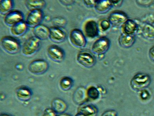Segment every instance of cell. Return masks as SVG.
I'll return each mask as SVG.
<instances>
[{
    "label": "cell",
    "instance_id": "1",
    "mask_svg": "<svg viewBox=\"0 0 154 116\" xmlns=\"http://www.w3.org/2000/svg\"><path fill=\"white\" fill-rule=\"evenodd\" d=\"M1 47L5 52L9 54L15 55L18 53L21 49L19 41L14 37L5 36L1 40Z\"/></svg>",
    "mask_w": 154,
    "mask_h": 116
},
{
    "label": "cell",
    "instance_id": "2",
    "mask_svg": "<svg viewBox=\"0 0 154 116\" xmlns=\"http://www.w3.org/2000/svg\"><path fill=\"white\" fill-rule=\"evenodd\" d=\"M41 45L40 40L35 36L30 37L23 44L22 52L25 56H32L38 52Z\"/></svg>",
    "mask_w": 154,
    "mask_h": 116
},
{
    "label": "cell",
    "instance_id": "3",
    "mask_svg": "<svg viewBox=\"0 0 154 116\" xmlns=\"http://www.w3.org/2000/svg\"><path fill=\"white\" fill-rule=\"evenodd\" d=\"M150 82L151 78L149 75L144 73H139L133 77L130 84L133 89L138 90L146 88Z\"/></svg>",
    "mask_w": 154,
    "mask_h": 116
},
{
    "label": "cell",
    "instance_id": "4",
    "mask_svg": "<svg viewBox=\"0 0 154 116\" xmlns=\"http://www.w3.org/2000/svg\"><path fill=\"white\" fill-rule=\"evenodd\" d=\"M69 38L70 42L75 47L82 48L86 46V37L79 29H74L71 30L70 32Z\"/></svg>",
    "mask_w": 154,
    "mask_h": 116
},
{
    "label": "cell",
    "instance_id": "5",
    "mask_svg": "<svg viewBox=\"0 0 154 116\" xmlns=\"http://www.w3.org/2000/svg\"><path fill=\"white\" fill-rule=\"evenodd\" d=\"M49 63L46 60L38 59L32 61L29 65V71L35 75H41L47 71Z\"/></svg>",
    "mask_w": 154,
    "mask_h": 116
},
{
    "label": "cell",
    "instance_id": "6",
    "mask_svg": "<svg viewBox=\"0 0 154 116\" xmlns=\"http://www.w3.org/2000/svg\"><path fill=\"white\" fill-rule=\"evenodd\" d=\"M110 41L105 37H101L95 41L92 47V52L96 55L105 54L110 46Z\"/></svg>",
    "mask_w": 154,
    "mask_h": 116
},
{
    "label": "cell",
    "instance_id": "7",
    "mask_svg": "<svg viewBox=\"0 0 154 116\" xmlns=\"http://www.w3.org/2000/svg\"><path fill=\"white\" fill-rule=\"evenodd\" d=\"M44 13L41 9L30 11L26 19V23L29 27H34L40 24L43 20Z\"/></svg>",
    "mask_w": 154,
    "mask_h": 116
},
{
    "label": "cell",
    "instance_id": "8",
    "mask_svg": "<svg viewBox=\"0 0 154 116\" xmlns=\"http://www.w3.org/2000/svg\"><path fill=\"white\" fill-rule=\"evenodd\" d=\"M77 60L80 64L86 68L93 67L96 63L95 56L88 51L79 52L77 55Z\"/></svg>",
    "mask_w": 154,
    "mask_h": 116
},
{
    "label": "cell",
    "instance_id": "9",
    "mask_svg": "<svg viewBox=\"0 0 154 116\" xmlns=\"http://www.w3.org/2000/svg\"><path fill=\"white\" fill-rule=\"evenodd\" d=\"M47 52L51 60L56 63H61L65 57L64 50L57 45H51L48 48Z\"/></svg>",
    "mask_w": 154,
    "mask_h": 116
},
{
    "label": "cell",
    "instance_id": "10",
    "mask_svg": "<svg viewBox=\"0 0 154 116\" xmlns=\"http://www.w3.org/2000/svg\"><path fill=\"white\" fill-rule=\"evenodd\" d=\"M24 19V15L20 11L12 10L5 15L4 18V22L5 24L10 27L19 22L23 21Z\"/></svg>",
    "mask_w": 154,
    "mask_h": 116
},
{
    "label": "cell",
    "instance_id": "11",
    "mask_svg": "<svg viewBox=\"0 0 154 116\" xmlns=\"http://www.w3.org/2000/svg\"><path fill=\"white\" fill-rule=\"evenodd\" d=\"M127 20V15L124 12L120 11H115L109 15L108 21L112 25L118 27L123 24Z\"/></svg>",
    "mask_w": 154,
    "mask_h": 116
},
{
    "label": "cell",
    "instance_id": "12",
    "mask_svg": "<svg viewBox=\"0 0 154 116\" xmlns=\"http://www.w3.org/2000/svg\"><path fill=\"white\" fill-rule=\"evenodd\" d=\"M51 40L56 43H60L65 40L66 34L65 32L59 27H53L49 28Z\"/></svg>",
    "mask_w": 154,
    "mask_h": 116
},
{
    "label": "cell",
    "instance_id": "13",
    "mask_svg": "<svg viewBox=\"0 0 154 116\" xmlns=\"http://www.w3.org/2000/svg\"><path fill=\"white\" fill-rule=\"evenodd\" d=\"M84 31L85 35L88 38H93L98 35V27L94 20H89L86 22L84 27Z\"/></svg>",
    "mask_w": 154,
    "mask_h": 116
},
{
    "label": "cell",
    "instance_id": "14",
    "mask_svg": "<svg viewBox=\"0 0 154 116\" xmlns=\"http://www.w3.org/2000/svg\"><path fill=\"white\" fill-rule=\"evenodd\" d=\"M33 33L35 37L40 40H43L49 38L50 30L46 26L39 24L34 27Z\"/></svg>",
    "mask_w": 154,
    "mask_h": 116
},
{
    "label": "cell",
    "instance_id": "15",
    "mask_svg": "<svg viewBox=\"0 0 154 116\" xmlns=\"http://www.w3.org/2000/svg\"><path fill=\"white\" fill-rule=\"evenodd\" d=\"M51 108L57 114H62L66 111L67 105L62 99L56 98L52 100Z\"/></svg>",
    "mask_w": 154,
    "mask_h": 116
},
{
    "label": "cell",
    "instance_id": "16",
    "mask_svg": "<svg viewBox=\"0 0 154 116\" xmlns=\"http://www.w3.org/2000/svg\"><path fill=\"white\" fill-rule=\"evenodd\" d=\"M88 100L86 91L82 87H79L75 90L73 95V100L77 105H82Z\"/></svg>",
    "mask_w": 154,
    "mask_h": 116
},
{
    "label": "cell",
    "instance_id": "17",
    "mask_svg": "<svg viewBox=\"0 0 154 116\" xmlns=\"http://www.w3.org/2000/svg\"><path fill=\"white\" fill-rule=\"evenodd\" d=\"M28 27L26 21H23L14 25L11 27V33L15 36H21L26 32Z\"/></svg>",
    "mask_w": 154,
    "mask_h": 116
},
{
    "label": "cell",
    "instance_id": "18",
    "mask_svg": "<svg viewBox=\"0 0 154 116\" xmlns=\"http://www.w3.org/2000/svg\"><path fill=\"white\" fill-rule=\"evenodd\" d=\"M16 94L19 100L23 102H27L31 99L32 92L28 87L22 86L17 88Z\"/></svg>",
    "mask_w": 154,
    "mask_h": 116
},
{
    "label": "cell",
    "instance_id": "19",
    "mask_svg": "<svg viewBox=\"0 0 154 116\" xmlns=\"http://www.w3.org/2000/svg\"><path fill=\"white\" fill-rule=\"evenodd\" d=\"M95 1L94 4L95 8L96 11L100 13H105L108 12L113 5L110 1L99 0Z\"/></svg>",
    "mask_w": 154,
    "mask_h": 116
},
{
    "label": "cell",
    "instance_id": "20",
    "mask_svg": "<svg viewBox=\"0 0 154 116\" xmlns=\"http://www.w3.org/2000/svg\"><path fill=\"white\" fill-rule=\"evenodd\" d=\"M135 41L134 35L122 34L119 38V42L121 46L125 48H129L133 46Z\"/></svg>",
    "mask_w": 154,
    "mask_h": 116
},
{
    "label": "cell",
    "instance_id": "21",
    "mask_svg": "<svg viewBox=\"0 0 154 116\" xmlns=\"http://www.w3.org/2000/svg\"><path fill=\"white\" fill-rule=\"evenodd\" d=\"M123 34L134 35L137 31V26L136 23L132 20H127L123 24Z\"/></svg>",
    "mask_w": 154,
    "mask_h": 116
},
{
    "label": "cell",
    "instance_id": "22",
    "mask_svg": "<svg viewBox=\"0 0 154 116\" xmlns=\"http://www.w3.org/2000/svg\"><path fill=\"white\" fill-rule=\"evenodd\" d=\"M78 112L85 116H96L97 114V109L93 105H87L79 108Z\"/></svg>",
    "mask_w": 154,
    "mask_h": 116
},
{
    "label": "cell",
    "instance_id": "23",
    "mask_svg": "<svg viewBox=\"0 0 154 116\" xmlns=\"http://www.w3.org/2000/svg\"><path fill=\"white\" fill-rule=\"evenodd\" d=\"M26 6L30 11L34 9H41L45 7L46 2L42 0H28L25 1Z\"/></svg>",
    "mask_w": 154,
    "mask_h": 116
},
{
    "label": "cell",
    "instance_id": "24",
    "mask_svg": "<svg viewBox=\"0 0 154 116\" xmlns=\"http://www.w3.org/2000/svg\"><path fill=\"white\" fill-rule=\"evenodd\" d=\"M141 34L146 39H154V27L149 23H145L141 29Z\"/></svg>",
    "mask_w": 154,
    "mask_h": 116
},
{
    "label": "cell",
    "instance_id": "25",
    "mask_svg": "<svg viewBox=\"0 0 154 116\" xmlns=\"http://www.w3.org/2000/svg\"><path fill=\"white\" fill-rule=\"evenodd\" d=\"M14 5L13 1L11 0H1L0 1V13L6 14L12 11Z\"/></svg>",
    "mask_w": 154,
    "mask_h": 116
},
{
    "label": "cell",
    "instance_id": "26",
    "mask_svg": "<svg viewBox=\"0 0 154 116\" xmlns=\"http://www.w3.org/2000/svg\"><path fill=\"white\" fill-rule=\"evenodd\" d=\"M73 85V81L72 79L68 77H64L60 79V85L62 90L67 92L72 88Z\"/></svg>",
    "mask_w": 154,
    "mask_h": 116
},
{
    "label": "cell",
    "instance_id": "27",
    "mask_svg": "<svg viewBox=\"0 0 154 116\" xmlns=\"http://www.w3.org/2000/svg\"><path fill=\"white\" fill-rule=\"evenodd\" d=\"M88 99L95 100L100 96V92L96 88L93 86L89 87L86 90Z\"/></svg>",
    "mask_w": 154,
    "mask_h": 116
},
{
    "label": "cell",
    "instance_id": "28",
    "mask_svg": "<svg viewBox=\"0 0 154 116\" xmlns=\"http://www.w3.org/2000/svg\"><path fill=\"white\" fill-rule=\"evenodd\" d=\"M52 23L55 27H65L66 24V20L63 17H56L52 19Z\"/></svg>",
    "mask_w": 154,
    "mask_h": 116
},
{
    "label": "cell",
    "instance_id": "29",
    "mask_svg": "<svg viewBox=\"0 0 154 116\" xmlns=\"http://www.w3.org/2000/svg\"><path fill=\"white\" fill-rule=\"evenodd\" d=\"M110 24V23L109 21L104 19L100 22V25L102 30L103 31H106L109 28Z\"/></svg>",
    "mask_w": 154,
    "mask_h": 116
},
{
    "label": "cell",
    "instance_id": "30",
    "mask_svg": "<svg viewBox=\"0 0 154 116\" xmlns=\"http://www.w3.org/2000/svg\"><path fill=\"white\" fill-rule=\"evenodd\" d=\"M56 114L53 109L48 108L44 110L42 116H57Z\"/></svg>",
    "mask_w": 154,
    "mask_h": 116
},
{
    "label": "cell",
    "instance_id": "31",
    "mask_svg": "<svg viewBox=\"0 0 154 116\" xmlns=\"http://www.w3.org/2000/svg\"><path fill=\"white\" fill-rule=\"evenodd\" d=\"M102 116H118V114L115 110H110L105 111Z\"/></svg>",
    "mask_w": 154,
    "mask_h": 116
},
{
    "label": "cell",
    "instance_id": "32",
    "mask_svg": "<svg viewBox=\"0 0 154 116\" xmlns=\"http://www.w3.org/2000/svg\"><path fill=\"white\" fill-rule=\"evenodd\" d=\"M149 56L150 59L154 63V46L149 49Z\"/></svg>",
    "mask_w": 154,
    "mask_h": 116
},
{
    "label": "cell",
    "instance_id": "33",
    "mask_svg": "<svg viewBox=\"0 0 154 116\" xmlns=\"http://www.w3.org/2000/svg\"><path fill=\"white\" fill-rule=\"evenodd\" d=\"M92 1H85V5H88V6H90V5H94L95 4L94 2H91Z\"/></svg>",
    "mask_w": 154,
    "mask_h": 116
},
{
    "label": "cell",
    "instance_id": "34",
    "mask_svg": "<svg viewBox=\"0 0 154 116\" xmlns=\"http://www.w3.org/2000/svg\"><path fill=\"white\" fill-rule=\"evenodd\" d=\"M0 116H12L10 114H1Z\"/></svg>",
    "mask_w": 154,
    "mask_h": 116
},
{
    "label": "cell",
    "instance_id": "35",
    "mask_svg": "<svg viewBox=\"0 0 154 116\" xmlns=\"http://www.w3.org/2000/svg\"><path fill=\"white\" fill-rule=\"evenodd\" d=\"M57 116H71L69 115V114H59V115H58Z\"/></svg>",
    "mask_w": 154,
    "mask_h": 116
},
{
    "label": "cell",
    "instance_id": "36",
    "mask_svg": "<svg viewBox=\"0 0 154 116\" xmlns=\"http://www.w3.org/2000/svg\"><path fill=\"white\" fill-rule=\"evenodd\" d=\"M75 116H85L84 115H83L82 114H81V113H78L77 114H75Z\"/></svg>",
    "mask_w": 154,
    "mask_h": 116
}]
</instances>
